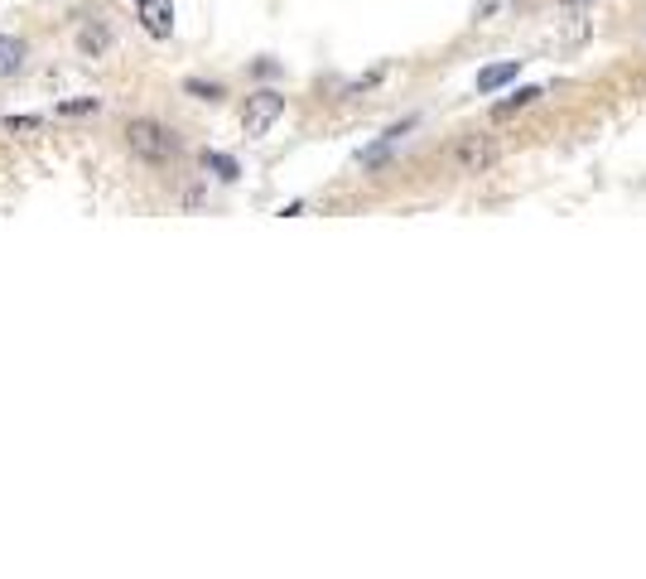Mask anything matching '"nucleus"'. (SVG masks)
I'll return each mask as SVG.
<instances>
[{
    "label": "nucleus",
    "mask_w": 646,
    "mask_h": 579,
    "mask_svg": "<svg viewBox=\"0 0 646 579\" xmlns=\"http://www.w3.org/2000/svg\"><path fill=\"white\" fill-rule=\"evenodd\" d=\"M5 126H15V131H34V126H39V116H10Z\"/></svg>",
    "instance_id": "9b49d317"
},
{
    "label": "nucleus",
    "mask_w": 646,
    "mask_h": 579,
    "mask_svg": "<svg viewBox=\"0 0 646 579\" xmlns=\"http://www.w3.org/2000/svg\"><path fill=\"white\" fill-rule=\"evenodd\" d=\"M126 150H131L140 165L160 169L179 160V136L164 121H155V116H135V121H126Z\"/></svg>",
    "instance_id": "f257e3e1"
},
{
    "label": "nucleus",
    "mask_w": 646,
    "mask_h": 579,
    "mask_svg": "<svg viewBox=\"0 0 646 579\" xmlns=\"http://www.w3.org/2000/svg\"><path fill=\"white\" fill-rule=\"evenodd\" d=\"M203 169H213L217 179H227V184L242 174V165H237L232 155H222V150H203Z\"/></svg>",
    "instance_id": "6e6552de"
},
{
    "label": "nucleus",
    "mask_w": 646,
    "mask_h": 579,
    "mask_svg": "<svg viewBox=\"0 0 646 579\" xmlns=\"http://www.w3.org/2000/svg\"><path fill=\"white\" fill-rule=\"evenodd\" d=\"M78 49L87 58H102L111 49V29L102 25V20H87V25L78 29Z\"/></svg>",
    "instance_id": "423d86ee"
},
{
    "label": "nucleus",
    "mask_w": 646,
    "mask_h": 579,
    "mask_svg": "<svg viewBox=\"0 0 646 579\" xmlns=\"http://www.w3.org/2000/svg\"><path fill=\"white\" fill-rule=\"evenodd\" d=\"M536 97H545V92H540V87H521V92H512V102H497V107H492V116H497V121H507V116H512V111L531 107V102H536Z\"/></svg>",
    "instance_id": "1a4fd4ad"
},
{
    "label": "nucleus",
    "mask_w": 646,
    "mask_h": 579,
    "mask_svg": "<svg viewBox=\"0 0 646 579\" xmlns=\"http://www.w3.org/2000/svg\"><path fill=\"white\" fill-rule=\"evenodd\" d=\"M29 63V44L20 34H0V78H15V73H25Z\"/></svg>",
    "instance_id": "39448f33"
},
{
    "label": "nucleus",
    "mask_w": 646,
    "mask_h": 579,
    "mask_svg": "<svg viewBox=\"0 0 646 579\" xmlns=\"http://www.w3.org/2000/svg\"><path fill=\"white\" fill-rule=\"evenodd\" d=\"M280 116H285V97H280L275 87H261V92H251V97H246L242 131H246V136H266Z\"/></svg>",
    "instance_id": "f03ea898"
},
{
    "label": "nucleus",
    "mask_w": 646,
    "mask_h": 579,
    "mask_svg": "<svg viewBox=\"0 0 646 579\" xmlns=\"http://www.w3.org/2000/svg\"><path fill=\"white\" fill-rule=\"evenodd\" d=\"M184 92L203 97V102H217V97H222V87H217V83H198V78H189V83H184Z\"/></svg>",
    "instance_id": "9d476101"
},
{
    "label": "nucleus",
    "mask_w": 646,
    "mask_h": 579,
    "mask_svg": "<svg viewBox=\"0 0 646 579\" xmlns=\"http://www.w3.org/2000/svg\"><path fill=\"white\" fill-rule=\"evenodd\" d=\"M516 73H521V63H497V68H483V73H478V92H497V87H507L516 78Z\"/></svg>",
    "instance_id": "0eeeda50"
},
{
    "label": "nucleus",
    "mask_w": 646,
    "mask_h": 579,
    "mask_svg": "<svg viewBox=\"0 0 646 579\" xmlns=\"http://www.w3.org/2000/svg\"><path fill=\"white\" fill-rule=\"evenodd\" d=\"M140 25L155 39H169L174 34V5L169 0H140Z\"/></svg>",
    "instance_id": "20e7f679"
},
{
    "label": "nucleus",
    "mask_w": 646,
    "mask_h": 579,
    "mask_svg": "<svg viewBox=\"0 0 646 579\" xmlns=\"http://www.w3.org/2000/svg\"><path fill=\"white\" fill-rule=\"evenodd\" d=\"M497 165V145L487 136H463L454 145V169L458 174H483V169Z\"/></svg>",
    "instance_id": "7ed1b4c3"
},
{
    "label": "nucleus",
    "mask_w": 646,
    "mask_h": 579,
    "mask_svg": "<svg viewBox=\"0 0 646 579\" xmlns=\"http://www.w3.org/2000/svg\"><path fill=\"white\" fill-rule=\"evenodd\" d=\"M97 102H63V116H78V111H92Z\"/></svg>",
    "instance_id": "f8f14e48"
}]
</instances>
